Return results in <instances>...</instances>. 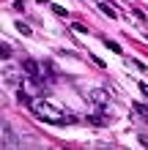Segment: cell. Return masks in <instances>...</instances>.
<instances>
[{"label":"cell","instance_id":"cell-1","mask_svg":"<svg viewBox=\"0 0 148 150\" xmlns=\"http://www.w3.org/2000/svg\"><path fill=\"white\" fill-rule=\"evenodd\" d=\"M33 112H36V117L47 120V123H58V126H69V123H74V117L63 115L55 104H49V101H33Z\"/></svg>","mask_w":148,"mask_h":150},{"label":"cell","instance_id":"cell-2","mask_svg":"<svg viewBox=\"0 0 148 150\" xmlns=\"http://www.w3.org/2000/svg\"><path fill=\"white\" fill-rule=\"evenodd\" d=\"M0 142H3V147H16V137L11 131V123H3L0 126Z\"/></svg>","mask_w":148,"mask_h":150},{"label":"cell","instance_id":"cell-3","mask_svg":"<svg viewBox=\"0 0 148 150\" xmlns=\"http://www.w3.org/2000/svg\"><path fill=\"white\" fill-rule=\"evenodd\" d=\"M88 98L96 104V107H107V90H102V87L91 90V93H88Z\"/></svg>","mask_w":148,"mask_h":150},{"label":"cell","instance_id":"cell-4","mask_svg":"<svg viewBox=\"0 0 148 150\" xmlns=\"http://www.w3.org/2000/svg\"><path fill=\"white\" fill-rule=\"evenodd\" d=\"M3 82L6 85H16V82H19V71H16V68H14V71H11V68H3Z\"/></svg>","mask_w":148,"mask_h":150},{"label":"cell","instance_id":"cell-5","mask_svg":"<svg viewBox=\"0 0 148 150\" xmlns=\"http://www.w3.org/2000/svg\"><path fill=\"white\" fill-rule=\"evenodd\" d=\"M99 14H104V16H110V19H115V16H118V14L112 11V8H110L107 3H102V0H99Z\"/></svg>","mask_w":148,"mask_h":150},{"label":"cell","instance_id":"cell-6","mask_svg":"<svg viewBox=\"0 0 148 150\" xmlns=\"http://www.w3.org/2000/svg\"><path fill=\"white\" fill-rule=\"evenodd\" d=\"M22 66H25V71H28L30 76H39V66H36V63H33V60H25V63H22Z\"/></svg>","mask_w":148,"mask_h":150},{"label":"cell","instance_id":"cell-7","mask_svg":"<svg viewBox=\"0 0 148 150\" xmlns=\"http://www.w3.org/2000/svg\"><path fill=\"white\" fill-rule=\"evenodd\" d=\"M14 28L22 33V36H33V30H30V25H25V22H14Z\"/></svg>","mask_w":148,"mask_h":150},{"label":"cell","instance_id":"cell-8","mask_svg":"<svg viewBox=\"0 0 148 150\" xmlns=\"http://www.w3.org/2000/svg\"><path fill=\"white\" fill-rule=\"evenodd\" d=\"M52 14H58V16H66L69 11H66V8H63V6H52Z\"/></svg>","mask_w":148,"mask_h":150},{"label":"cell","instance_id":"cell-9","mask_svg":"<svg viewBox=\"0 0 148 150\" xmlns=\"http://www.w3.org/2000/svg\"><path fill=\"white\" fill-rule=\"evenodd\" d=\"M71 28H74V33H80V36H82V33H88V28H85V25H80V22H74Z\"/></svg>","mask_w":148,"mask_h":150},{"label":"cell","instance_id":"cell-10","mask_svg":"<svg viewBox=\"0 0 148 150\" xmlns=\"http://www.w3.org/2000/svg\"><path fill=\"white\" fill-rule=\"evenodd\" d=\"M129 60V63H132L134 68H140V71H145V63H140V60H134V57H126Z\"/></svg>","mask_w":148,"mask_h":150},{"label":"cell","instance_id":"cell-11","mask_svg":"<svg viewBox=\"0 0 148 150\" xmlns=\"http://www.w3.org/2000/svg\"><path fill=\"white\" fill-rule=\"evenodd\" d=\"M134 109H137V112H140V115H143V117H148V107H143V104H137V107H134Z\"/></svg>","mask_w":148,"mask_h":150},{"label":"cell","instance_id":"cell-12","mask_svg":"<svg viewBox=\"0 0 148 150\" xmlns=\"http://www.w3.org/2000/svg\"><path fill=\"white\" fill-rule=\"evenodd\" d=\"M107 47H110L112 52H118V55H121V47H118V44H115V41H107Z\"/></svg>","mask_w":148,"mask_h":150},{"label":"cell","instance_id":"cell-13","mask_svg":"<svg viewBox=\"0 0 148 150\" xmlns=\"http://www.w3.org/2000/svg\"><path fill=\"white\" fill-rule=\"evenodd\" d=\"M143 142H145V139H143ZM145 147H148V142H145Z\"/></svg>","mask_w":148,"mask_h":150}]
</instances>
